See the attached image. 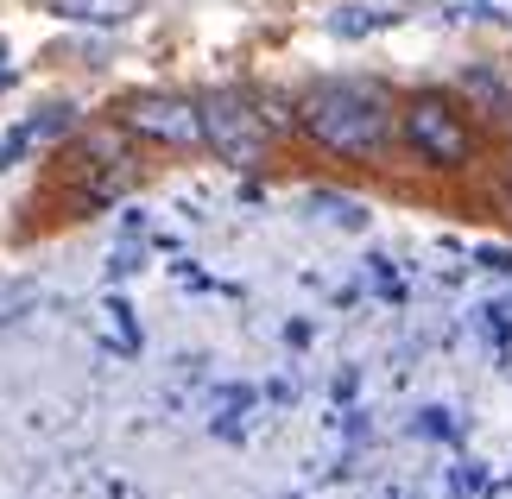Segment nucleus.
Segmentation results:
<instances>
[{"label": "nucleus", "instance_id": "6e6552de", "mask_svg": "<svg viewBox=\"0 0 512 499\" xmlns=\"http://www.w3.org/2000/svg\"><path fill=\"white\" fill-rule=\"evenodd\" d=\"M392 19H399V13H380V7H361V0H354V7L329 13V32H336V38H373L380 26H392Z\"/></svg>", "mask_w": 512, "mask_h": 499}, {"label": "nucleus", "instance_id": "0eeeda50", "mask_svg": "<svg viewBox=\"0 0 512 499\" xmlns=\"http://www.w3.org/2000/svg\"><path fill=\"white\" fill-rule=\"evenodd\" d=\"M304 209H317V222H329V228H348V234H361V228H367V203H361V196L310 190V196H304Z\"/></svg>", "mask_w": 512, "mask_h": 499}, {"label": "nucleus", "instance_id": "f03ea898", "mask_svg": "<svg viewBox=\"0 0 512 499\" xmlns=\"http://www.w3.org/2000/svg\"><path fill=\"white\" fill-rule=\"evenodd\" d=\"M196 102H203V146L222 158V165H234V171L260 165L266 158V121L253 114V102L241 89H209V95H196Z\"/></svg>", "mask_w": 512, "mask_h": 499}, {"label": "nucleus", "instance_id": "ddd939ff", "mask_svg": "<svg viewBox=\"0 0 512 499\" xmlns=\"http://www.w3.org/2000/svg\"><path fill=\"white\" fill-rule=\"evenodd\" d=\"M481 7H487V0H481Z\"/></svg>", "mask_w": 512, "mask_h": 499}, {"label": "nucleus", "instance_id": "1a4fd4ad", "mask_svg": "<svg viewBox=\"0 0 512 499\" xmlns=\"http://www.w3.org/2000/svg\"><path fill=\"white\" fill-rule=\"evenodd\" d=\"M32 146H38L32 127H7V133H0V171H13V165H19V158H26Z\"/></svg>", "mask_w": 512, "mask_h": 499}, {"label": "nucleus", "instance_id": "7ed1b4c3", "mask_svg": "<svg viewBox=\"0 0 512 499\" xmlns=\"http://www.w3.org/2000/svg\"><path fill=\"white\" fill-rule=\"evenodd\" d=\"M399 127H405L411 152H418L424 165L456 171V165H468V158H475V133H468L462 114L449 108V102H437V95H418V102L399 114Z\"/></svg>", "mask_w": 512, "mask_h": 499}, {"label": "nucleus", "instance_id": "20e7f679", "mask_svg": "<svg viewBox=\"0 0 512 499\" xmlns=\"http://www.w3.org/2000/svg\"><path fill=\"white\" fill-rule=\"evenodd\" d=\"M121 127L159 146H203V102L190 95H133L121 108Z\"/></svg>", "mask_w": 512, "mask_h": 499}, {"label": "nucleus", "instance_id": "9b49d317", "mask_svg": "<svg viewBox=\"0 0 512 499\" xmlns=\"http://www.w3.org/2000/svg\"><path fill=\"white\" fill-rule=\"evenodd\" d=\"M26 127H32V139H51V133L70 127V108H45V114H38V121H26Z\"/></svg>", "mask_w": 512, "mask_h": 499}, {"label": "nucleus", "instance_id": "423d86ee", "mask_svg": "<svg viewBox=\"0 0 512 499\" xmlns=\"http://www.w3.org/2000/svg\"><path fill=\"white\" fill-rule=\"evenodd\" d=\"M95 342H102L108 354H121V361H133V354L146 348V335H140V316H133V304L121 291H108L102 304H95Z\"/></svg>", "mask_w": 512, "mask_h": 499}, {"label": "nucleus", "instance_id": "f257e3e1", "mask_svg": "<svg viewBox=\"0 0 512 499\" xmlns=\"http://www.w3.org/2000/svg\"><path fill=\"white\" fill-rule=\"evenodd\" d=\"M298 127L342 158H367L392 133V95L380 83H367V76H329V83L304 89Z\"/></svg>", "mask_w": 512, "mask_h": 499}, {"label": "nucleus", "instance_id": "9d476101", "mask_svg": "<svg viewBox=\"0 0 512 499\" xmlns=\"http://www.w3.org/2000/svg\"><path fill=\"white\" fill-rule=\"evenodd\" d=\"M475 266H487V272L512 278V247H500V241H481V247H475Z\"/></svg>", "mask_w": 512, "mask_h": 499}, {"label": "nucleus", "instance_id": "f8f14e48", "mask_svg": "<svg viewBox=\"0 0 512 499\" xmlns=\"http://www.w3.org/2000/svg\"><path fill=\"white\" fill-rule=\"evenodd\" d=\"M140 266H146V247H140V253H133V247H121V253L108 259V278H127V272H140Z\"/></svg>", "mask_w": 512, "mask_h": 499}, {"label": "nucleus", "instance_id": "39448f33", "mask_svg": "<svg viewBox=\"0 0 512 499\" xmlns=\"http://www.w3.org/2000/svg\"><path fill=\"white\" fill-rule=\"evenodd\" d=\"M51 19L64 26H89V32H121L146 13V0H45Z\"/></svg>", "mask_w": 512, "mask_h": 499}]
</instances>
